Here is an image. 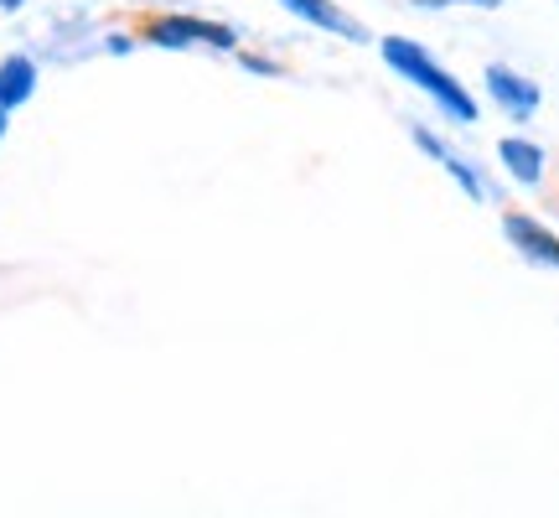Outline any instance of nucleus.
Returning a JSON list of instances; mask_svg holds the SVG:
<instances>
[{
	"label": "nucleus",
	"instance_id": "1",
	"mask_svg": "<svg viewBox=\"0 0 559 518\" xmlns=\"http://www.w3.org/2000/svg\"><path fill=\"white\" fill-rule=\"evenodd\" d=\"M379 58L383 68L394 73V79L415 83L425 99L440 109V120L451 125H477V94L466 89V83L445 68V62H436V52L430 47H419L415 37H400V32H389V37H379Z\"/></svg>",
	"mask_w": 559,
	"mask_h": 518
},
{
	"label": "nucleus",
	"instance_id": "2",
	"mask_svg": "<svg viewBox=\"0 0 559 518\" xmlns=\"http://www.w3.org/2000/svg\"><path fill=\"white\" fill-rule=\"evenodd\" d=\"M135 42L160 47V52H192V47L239 52V32L228 21H207V16H192V11H156V16H145L135 26Z\"/></svg>",
	"mask_w": 559,
	"mask_h": 518
},
{
	"label": "nucleus",
	"instance_id": "3",
	"mask_svg": "<svg viewBox=\"0 0 559 518\" xmlns=\"http://www.w3.org/2000/svg\"><path fill=\"white\" fill-rule=\"evenodd\" d=\"M409 140H415V151H425V156L436 161L440 172L456 181V187H461V192H466L472 202H498V192H492L487 172H481L472 156H461V151H456V145H451L445 136H436L430 125H409Z\"/></svg>",
	"mask_w": 559,
	"mask_h": 518
},
{
	"label": "nucleus",
	"instance_id": "4",
	"mask_svg": "<svg viewBox=\"0 0 559 518\" xmlns=\"http://www.w3.org/2000/svg\"><path fill=\"white\" fill-rule=\"evenodd\" d=\"M481 94L498 104L513 125H528L544 109V89L528 79V73H519L513 62H487V68H481Z\"/></svg>",
	"mask_w": 559,
	"mask_h": 518
},
{
	"label": "nucleus",
	"instance_id": "5",
	"mask_svg": "<svg viewBox=\"0 0 559 518\" xmlns=\"http://www.w3.org/2000/svg\"><path fill=\"white\" fill-rule=\"evenodd\" d=\"M502 239L513 244V255L528 259V264H539V270H559V234L544 219H534V213L508 208V213H502Z\"/></svg>",
	"mask_w": 559,
	"mask_h": 518
},
{
	"label": "nucleus",
	"instance_id": "6",
	"mask_svg": "<svg viewBox=\"0 0 559 518\" xmlns=\"http://www.w3.org/2000/svg\"><path fill=\"white\" fill-rule=\"evenodd\" d=\"M275 5L285 11V16L317 26L321 37H342V42H368V37H373V32H368L353 11H342L337 0H275Z\"/></svg>",
	"mask_w": 559,
	"mask_h": 518
},
{
	"label": "nucleus",
	"instance_id": "7",
	"mask_svg": "<svg viewBox=\"0 0 559 518\" xmlns=\"http://www.w3.org/2000/svg\"><path fill=\"white\" fill-rule=\"evenodd\" d=\"M498 161H502V172L519 181V187H544V177H549V156H544V145L539 140H528V136H502L498 140Z\"/></svg>",
	"mask_w": 559,
	"mask_h": 518
},
{
	"label": "nucleus",
	"instance_id": "8",
	"mask_svg": "<svg viewBox=\"0 0 559 518\" xmlns=\"http://www.w3.org/2000/svg\"><path fill=\"white\" fill-rule=\"evenodd\" d=\"M37 79H41L37 58H26V52L0 58V115H16L21 104H32V94H37Z\"/></svg>",
	"mask_w": 559,
	"mask_h": 518
},
{
	"label": "nucleus",
	"instance_id": "9",
	"mask_svg": "<svg viewBox=\"0 0 559 518\" xmlns=\"http://www.w3.org/2000/svg\"><path fill=\"white\" fill-rule=\"evenodd\" d=\"M234 58H239V68L260 73V79H280V73H285V68H280V58H270V52H249V47H239Z\"/></svg>",
	"mask_w": 559,
	"mask_h": 518
},
{
	"label": "nucleus",
	"instance_id": "10",
	"mask_svg": "<svg viewBox=\"0 0 559 518\" xmlns=\"http://www.w3.org/2000/svg\"><path fill=\"white\" fill-rule=\"evenodd\" d=\"M130 47H135V37H130V32H109V37H104V52H115V58H124Z\"/></svg>",
	"mask_w": 559,
	"mask_h": 518
},
{
	"label": "nucleus",
	"instance_id": "11",
	"mask_svg": "<svg viewBox=\"0 0 559 518\" xmlns=\"http://www.w3.org/2000/svg\"><path fill=\"white\" fill-rule=\"evenodd\" d=\"M409 11H456L461 0H404Z\"/></svg>",
	"mask_w": 559,
	"mask_h": 518
},
{
	"label": "nucleus",
	"instance_id": "12",
	"mask_svg": "<svg viewBox=\"0 0 559 518\" xmlns=\"http://www.w3.org/2000/svg\"><path fill=\"white\" fill-rule=\"evenodd\" d=\"M461 5H472V11H502L508 0H461Z\"/></svg>",
	"mask_w": 559,
	"mask_h": 518
},
{
	"label": "nucleus",
	"instance_id": "13",
	"mask_svg": "<svg viewBox=\"0 0 559 518\" xmlns=\"http://www.w3.org/2000/svg\"><path fill=\"white\" fill-rule=\"evenodd\" d=\"M0 11H5V16H16V11H26V0H0Z\"/></svg>",
	"mask_w": 559,
	"mask_h": 518
},
{
	"label": "nucleus",
	"instance_id": "14",
	"mask_svg": "<svg viewBox=\"0 0 559 518\" xmlns=\"http://www.w3.org/2000/svg\"><path fill=\"white\" fill-rule=\"evenodd\" d=\"M5 130H11V115H0V140H5Z\"/></svg>",
	"mask_w": 559,
	"mask_h": 518
}]
</instances>
